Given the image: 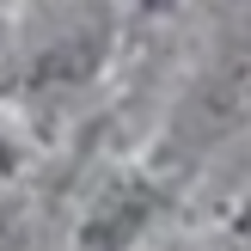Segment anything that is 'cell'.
<instances>
[{"label":"cell","instance_id":"2","mask_svg":"<svg viewBox=\"0 0 251 251\" xmlns=\"http://www.w3.org/2000/svg\"><path fill=\"white\" fill-rule=\"evenodd\" d=\"M0 251H25V215L6 190H0Z\"/></svg>","mask_w":251,"mask_h":251},{"label":"cell","instance_id":"3","mask_svg":"<svg viewBox=\"0 0 251 251\" xmlns=\"http://www.w3.org/2000/svg\"><path fill=\"white\" fill-rule=\"evenodd\" d=\"M12 172H19V147H12V141H6V135H0V184H6V178H12Z\"/></svg>","mask_w":251,"mask_h":251},{"label":"cell","instance_id":"1","mask_svg":"<svg viewBox=\"0 0 251 251\" xmlns=\"http://www.w3.org/2000/svg\"><path fill=\"white\" fill-rule=\"evenodd\" d=\"M166 190H159L147 172H117L92 190V202L80 208V227H74V251H135L141 233L159 221Z\"/></svg>","mask_w":251,"mask_h":251},{"label":"cell","instance_id":"4","mask_svg":"<svg viewBox=\"0 0 251 251\" xmlns=\"http://www.w3.org/2000/svg\"><path fill=\"white\" fill-rule=\"evenodd\" d=\"M233 233H239V239L251 245V208H239V221H233Z\"/></svg>","mask_w":251,"mask_h":251}]
</instances>
